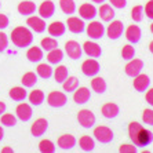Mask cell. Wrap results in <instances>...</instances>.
I'll return each mask as SVG.
<instances>
[{
	"label": "cell",
	"instance_id": "1",
	"mask_svg": "<svg viewBox=\"0 0 153 153\" xmlns=\"http://www.w3.org/2000/svg\"><path fill=\"white\" fill-rule=\"evenodd\" d=\"M11 42L18 48H25L33 43V33L26 26H17L11 32Z\"/></svg>",
	"mask_w": 153,
	"mask_h": 153
},
{
	"label": "cell",
	"instance_id": "2",
	"mask_svg": "<svg viewBox=\"0 0 153 153\" xmlns=\"http://www.w3.org/2000/svg\"><path fill=\"white\" fill-rule=\"evenodd\" d=\"M94 138L101 143H111L114 138V134L106 126H98L94 130Z\"/></svg>",
	"mask_w": 153,
	"mask_h": 153
},
{
	"label": "cell",
	"instance_id": "3",
	"mask_svg": "<svg viewBox=\"0 0 153 153\" xmlns=\"http://www.w3.org/2000/svg\"><path fill=\"white\" fill-rule=\"evenodd\" d=\"M77 121L83 128H91L95 124L97 117L90 109H82L77 113Z\"/></svg>",
	"mask_w": 153,
	"mask_h": 153
},
{
	"label": "cell",
	"instance_id": "4",
	"mask_svg": "<svg viewBox=\"0 0 153 153\" xmlns=\"http://www.w3.org/2000/svg\"><path fill=\"white\" fill-rule=\"evenodd\" d=\"M66 102H68V97L65 93H61V91H51L47 95V103L51 108H62L66 105Z\"/></svg>",
	"mask_w": 153,
	"mask_h": 153
},
{
	"label": "cell",
	"instance_id": "5",
	"mask_svg": "<svg viewBox=\"0 0 153 153\" xmlns=\"http://www.w3.org/2000/svg\"><path fill=\"white\" fill-rule=\"evenodd\" d=\"M145 66L142 59H138V58H132V59L128 61V64L126 65V75L130 76V77H135L139 73H142V69Z\"/></svg>",
	"mask_w": 153,
	"mask_h": 153
},
{
	"label": "cell",
	"instance_id": "6",
	"mask_svg": "<svg viewBox=\"0 0 153 153\" xmlns=\"http://www.w3.org/2000/svg\"><path fill=\"white\" fill-rule=\"evenodd\" d=\"M101 71V65L97 59H85L82 64V72L87 77H94Z\"/></svg>",
	"mask_w": 153,
	"mask_h": 153
},
{
	"label": "cell",
	"instance_id": "7",
	"mask_svg": "<svg viewBox=\"0 0 153 153\" xmlns=\"http://www.w3.org/2000/svg\"><path fill=\"white\" fill-rule=\"evenodd\" d=\"M85 30H87V35L90 36V39H93V40H100L105 35V26L100 21L90 22V25H87Z\"/></svg>",
	"mask_w": 153,
	"mask_h": 153
},
{
	"label": "cell",
	"instance_id": "8",
	"mask_svg": "<svg viewBox=\"0 0 153 153\" xmlns=\"http://www.w3.org/2000/svg\"><path fill=\"white\" fill-rule=\"evenodd\" d=\"M108 37L111 40H117L120 39V36L124 32V25L121 21H111V25L108 26V29H105Z\"/></svg>",
	"mask_w": 153,
	"mask_h": 153
},
{
	"label": "cell",
	"instance_id": "9",
	"mask_svg": "<svg viewBox=\"0 0 153 153\" xmlns=\"http://www.w3.org/2000/svg\"><path fill=\"white\" fill-rule=\"evenodd\" d=\"M65 53L68 54L71 59H79V58H82L83 47L76 40H69L65 43Z\"/></svg>",
	"mask_w": 153,
	"mask_h": 153
},
{
	"label": "cell",
	"instance_id": "10",
	"mask_svg": "<svg viewBox=\"0 0 153 153\" xmlns=\"http://www.w3.org/2000/svg\"><path fill=\"white\" fill-rule=\"evenodd\" d=\"M91 100V93L87 87H77L73 91V101L77 105H84Z\"/></svg>",
	"mask_w": 153,
	"mask_h": 153
},
{
	"label": "cell",
	"instance_id": "11",
	"mask_svg": "<svg viewBox=\"0 0 153 153\" xmlns=\"http://www.w3.org/2000/svg\"><path fill=\"white\" fill-rule=\"evenodd\" d=\"M79 14L82 17V19H87V21H93L94 18L98 15V10L95 8L94 4L84 3L79 8Z\"/></svg>",
	"mask_w": 153,
	"mask_h": 153
},
{
	"label": "cell",
	"instance_id": "12",
	"mask_svg": "<svg viewBox=\"0 0 153 153\" xmlns=\"http://www.w3.org/2000/svg\"><path fill=\"white\" fill-rule=\"evenodd\" d=\"M26 25L35 33H43L46 30V21L42 17H29L26 19Z\"/></svg>",
	"mask_w": 153,
	"mask_h": 153
},
{
	"label": "cell",
	"instance_id": "13",
	"mask_svg": "<svg viewBox=\"0 0 153 153\" xmlns=\"http://www.w3.org/2000/svg\"><path fill=\"white\" fill-rule=\"evenodd\" d=\"M134 88L138 91V93H145L146 90L150 87V79L148 75H143V73H139L138 76L134 77V82H132Z\"/></svg>",
	"mask_w": 153,
	"mask_h": 153
},
{
	"label": "cell",
	"instance_id": "14",
	"mask_svg": "<svg viewBox=\"0 0 153 153\" xmlns=\"http://www.w3.org/2000/svg\"><path fill=\"white\" fill-rule=\"evenodd\" d=\"M47 130H48V121H47L46 119L40 117V119H37V120H35V123L32 124V127H30V134H32L35 138H39Z\"/></svg>",
	"mask_w": 153,
	"mask_h": 153
},
{
	"label": "cell",
	"instance_id": "15",
	"mask_svg": "<svg viewBox=\"0 0 153 153\" xmlns=\"http://www.w3.org/2000/svg\"><path fill=\"white\" fill-rule=\"evenodd\" d=\"M68 29L71 30L72 33L75 35H79V33H83L85 30V24L83 21L82 18H77V17H69L68 18Z\"/></svg>",
	"mask_w": 153,
	"mask_h": 153
},
{
	"label": "cell",
	"instance_id": "16",
	"mask_svg": "<svg viewBox=\"0 0 153 153\" xmlns=\"http://www.w3.org/2000/svg\"><path fill=\"white\" fill-rule=\"evenodd\" d=\"M141 37H142V30L138 25H130L126 29V39L128 40V43L137 44V43H139Z\"/></svg>",
	"mask_w": 153,
	"mask_h": 153
},
{
	"label": "cell",
	"instance_id": "17",
	"mask_svg": "<svg viewBox=\"0 0 153 153\" xmlns=\"http://www.w3.org/2000/svg\"><path fill=\"white\" fill-rule=\"evenodd\" d=\"M101 112H102V116L106 119H116L120 113V108L119 105L113 102H108V103H103L102 108H101Z\"/></svg>",
	"mask_w": 153,
	"mask_h": 153
},
{
	"label": "cell",
	"instance_id": "18",
	"mask_svg": "<svg viewBox=\"0 0 153 153\" xmlns=\"http://www.w3.org/2000/svg\"><path fill=\"white\" fill-rule=\"evenodd\" d=\"M15 113H17V117L22 121H29L32 119V114H33V111H32V106L29 103H19L15 109Z\"/></svg>",
	"mask_w": 153,
	"mask_h": 153
},
{
	"label": "cell",
	"instance_id": "19",
	"mask_svg": "<svg viewBox=\"0 0 153 153\" xmlns=\"http://www.w3.org/2000/svg\"><path fill=\"white\" fill-rule=\"evenodd\" d=\"M83 53H85L91 58H98L102 55V48L95 42H85L83 44Z\"/></svg>",
	"mask_w": 153,
	"mask_h": 153
},
{
	"label": "cell",
	"instance_id": "20",
	"mask_svg": "<svg viewBox=\"0 0 153 153\" xmlns=\"http://www.w3.org/2000/svg\"><path fill=\"white\" fill-rule=\"evenodd\" d=\"M57 143L62 150H72L76 146V138L71 134H64L58 138Z\"/></svg>",
	"mask_w": 153,
	"mask_h": 153
},
{
	"label": "cell",
	"instance_id": "21",
	"mask_svg": "<svg viewBox=\"0 0 153 153\" xmlns=\"http://www.w3.org/2000/svg\"><path fill=\"white\" fill-rule=\"evenodd\" d=\"M54 13H55V4H54L51 0H46V1H43V3L40 4L39 14L42 18L48 19V18H51L54 15Z\"/></svg>",
	"mask_w": 153,
	"mask_h": 153
},
{
	"label": "cell",
	"instance_id": "22",
	"mask_svg": "<svg viewBox=\"0 0 153 153\" xmlns=\"http://www.w3.org/2000/svg\"><path fill=\"white\" fill-rule=\"evenodd\" d=\"M36 10H37V7H36V4L32 0H25V1L18 4V13L24 15V17H30L32 14L36 13Z\"/></svg>",
	"mask_w": 153,
	"mask_h": 153
},
{
	"label": "cell",
	"instance_id": "23",
	"mask_svg": "<svg viewBox=\"0 0 153 153\" xmlns=\"http://www.w3.org/2000/svg\"><path fill=\"white\" fill-rule=\"evenodd\" d=\"M47 30H48L50 36H53V37H61V36H64L65 32H66V25L61 21H55L48 25Z\"/></svg>",
	"mask_w": 153,
	"mask_h": 153
},
{
	"label": "cell",
	"instance_id": "24",
	"mask_svg": "<svg viewBox=\"0 0 153 153\" xmlns=\"http://www.w3.org/2000/svg\"><path fill=\"white\" fill-rule=\"evenodd\" d=\"M98 15H100V18L103 22H111L114 18L116 13H114L113 7L111 4H102L100 7V10H98Z\"/></svg>",
	"mask_w": 153,
	"mask_h": 153
},
{
	"label": "cell",
	"instance_id": "25",
	"mask_svg": "<svg viewBox=\"0 0 153 153\" xmlns=\"http://www.w3.org/2000/svg\"><path fill=\"white\" fill-rule=\"evenodd\" d=\"M10 98L13 101H17V102H22L28 98V93H26L25 87H13L8 93Z\"/></svg>",
	"mask_w": 153,
	"mask_h": 153
},
{
	"label": "cell",
	"instance_id": "26",
	"mask_svg": "<svg viewBox=\"0 0 153 153\" xmlns=\"http://www.w3.org/2000/svg\"><path fill=\"white\" fill-rule=\"evenodd\" d=\"M43 48L37 46L30 47L28 51H26V58H28L30 62H40L43 59Z\"/></svg>",
	"mask_w": 153,
	"mask_h": 153
},
{
	"label": "cell",
	"instance_id": "27",
	"mask_svg": "<svg viewBox=\"0 0 153 153\" xmlns=\"http://www.w3.org/2000/svg\"><path fill=\"white\" fill-rule=\"evenodd\" d=\"M91 88H93V91H95L97 94H103L108 88V84L103 77L94 76V79L91 80Z\"/></svg>",
	"mask_w": 153,
	"mask_h": 153
},
{
	"label": "cell",
	"instance_id": "28",
	"mask_svg": "<svg viewBox=\"0 0 153 153\" xmlns=\"http://www.w3.org/2000/svg\"><path fill=\"white\" fill-rule=\"evenodd\" d=\"M28 100H29V102H30V105H33V106H40V105L44 102V100H46V95H44V93H43L42 90H33L32 93L28 95Z\"/></svg>",
	"mask_w": 153,
	"mask_h": 153
},
{
	"label": "cell",
	"instance_id": "29",
	"mask_svg": "<svg viewBox=\"0 0 153 153\" xmlns=\"http://www.w3.org/2000/svg\"><path fill=\"white\" fill-rule=\"evenodd\" d=\"M79 146L83 152H93L95 149V141L88 135H83L79 139Z\"/></svg>",
	"mask_w": 153,
	"mask_h": 153
},
{
	"label": "cell",
	"instance_id": "30",
	"mask_svg": "<svg viewBox=\"0 0 153 153\" xmlns=\"http://www.w3.org/2000/svg\"><path fill=\"white\" fill-rule=\"evenodd\" d=\"M62 59H64V51L59 50L58 47L48 51V54H47V61H48L50 65H57L59 62H62Z\"/></svg>",
	"mask_w": 153,
	"mask_h": 153
},
{
	"label": "cell",
	"instance_id": "31",
	"mask_svg": "<svg viewBox=\"0 0 153 153\" xmlns=\"http://www.w3.org/2000/svg\"><path fill=\"white\" fill-rule=\"evenodd\" d=\"M142 128H143L142 126L139 124V123H137V121H132V123H130V126H128V137H130L131 142L135 146H137V139H138V135Z\"/></svg>",
	"mask_w": 153,
	"mask_h": 153
},
{
	"label": "cell",
	"instance_id": "32",
	"mask_svg": "<svg viewBox=\"0 0 153 153\" xmlns=\"http://www.w3.org/2000/svg\"><path fill=\"white\" fill-rule=\"evenodd\" d=\"M36 75L39 76V77L44 79V80H48V79L53 76L54 73V69L51 68L50 64H39V66H37V69H36Z\"/></svg>",
	"mask_w": 153,
	"mask_h": 153
},
{
	"label": "cell",
	"instance_id": "33",
	"mask_svg": "<svg viewBox=\"0 0 153 153\" xmlns=\"http://www.w3.org/2000/svg\"><path fill=\"white\" fill-rule=\"evenodd\" d=\"M152 139H153L152 132L145 130V128H142L138 135V139H137V146H148L152 142Z\"/></svg>",
	"mask_w": 153,
	"mask_h": 153
},
{
	"label": "cell",
	"instance_id": "34",
	"mask_svg": "<svg viewBox=\"0 0 153 153\" xmlns=\"http://www.w3.org/2000/svg\"><path fill=\"white\" fill-rule=\"evenodd\" d=\"M68 76H69L68 68H66V66H64V65L57 66V69L54 71V79H55V82L59 83V84H62V83L68 79Z\"/></svg>",
	"mask_w": 153,
	"mask_h": 153
},
{
	"label": "cell",
	"instance_id": "35",
	"mask_svg": "<svg viewBox=\"0 0 153 153\" xmlns=\"http://www.w3.org/2000/svg\"><path fill=\"white\" fill-rule=\"evenodd\" d=\"M59 7L62 10V13L66 15L75 14L76 11V4L73 0H59Z\"/></svg>",
	"mask_w": 153,
	"mask_h": 153
},
{
	"label": "cell",
	"instance_id": "36",
	"mask_svg": "<svg viewBox=\"0 0 153 153\" xmlns=\"http://www.w3.org/2000/svg\"><path fill=\"white\" fill-rule=\"evenodd\" d=\"M62 87H64V91H66V93H73L79 87V79L75 76H71V77L68 76V79L62 83Z\"/></svg>",
	"mask_w": 153,
	"mask_h": 153
},
{
	"label": "cell",
	"instance_id": "37",
	"mask_svg": "<svg viewBox=\"0 0 153 153\" xmlns=\"http://www.w3.org/2000/svg\"><path fill=\"white\" fill-rule=\"evenodd\" d=\"M21 82H22V85H24V87L30 88V87H33V85L37 83V75L33 73V72H28V73H25V75L22 76Z\"/></svg>",
	"mask_w": 153,
	"mask_h": 153
},
{
	"label": "cell",
	"instance_id": "38",
	"mask_svg": "<svg viewBox=\"0 0 153 153\" xmlns=\"http://www.w3.org/2000/svg\"><path fill=\"white\" fill-rule=\"evenodd\" d=\"M40 47L46 51H51L58 47V42L55 40V37H44V39H42Z\"/></svg>",
	"mask_w": 153,
	"mask_h": 153
},
{
	"label": "cell",
	"instance_id": "39",
	"mask_svg": "<svg viewBox=\"0 0 153 153\" xmlns=\"http://www.w3.org/2000/svg\"><path fill=\"white\" fill-rule=\"evenodd\" d=\"M39 150L42 153H54L55 152V145L50 139H43L39 143Z\"/></svg>",
	"mask_w": 153,
	"mask_h": 153
},
{
	"label": "cell",
	"instance_id": "40",
	"mask_svg": "<svg viewBox=\"0 0 153 153\" xmlns=\"http://www.w3.org/2000/svg\"><path fill=\"white\" fill-rule=\"evenodd\" d=\"M134 57H135V48H134V46H132L131 43L123 46V50H121V58H123L124 61H130Z\"/></svg>",
	"mask_w": 153,
	"mask_h": 153
},
{
	"label": "cell",
	"instance_id": "41",
	"mask_svg": "<svg viewBox=\"0 0 153 153\" xmlns=\"http://www.w3.org/2000/svg\"><path fill=\"white\" fill-rule=\"evenodd\" d=\"M131 18L134 22H141L143 19V6L138 4L131 10Z\"/></svg>",
	"mask_w": 153,
	"mask_h": 153
},
{
	"label": "cell",
	"instance_id": "42",
	"mask_svg": "<svg viewBox=\"0 0 153 153\" xmlns=\"http://www.w3.org/2000/svg\"><path fill=\"white\" fill-rule=\"evenodd\" d=\"M1 124L6 126V127H14V126L17 124V117H15L14 114L6 113V112H4V113L1 114Z\"/></svg>",
	"mask_w": 153,
	"mask_h": 153
},
{
	"label": "cell",
	"instance_id": "43",
	"mask_svg": "<svg viewBox=\"0 0 153 153\" xmlns=\"http://www.w3.org/2000/svg\"><path fill=\"white\" fill-rule=\"evenodd\" d=\"M142 120L145 124L153 127V109H145L142 112Z\"/></svg>",
	"mask_w": 153,
	"mask_h": 153
},
{
	"label": "cell",
	"instance_id": "44",
	"mask_svg": "<svg viewBox=\"0 0 153 153\" xmlns=\"http://www.w3.org/2000/svg\"><path fill=\"white\" fill-rule=\"evenodd\" d=\"M119 150L121 153H135L138 149H137V146L134 143H123V145H120Z\"/></svg>",
	"mask_w": 153,
	"mask_h": 153
},
{
	"label": "cell",
	"instance_id": "45",
	"mask_svg": "<svg viewBox=\"0 0 153 153\" xmlns=\"http://www.w3.org/2000/svg\"><path fill=\"white\" fill-rule=\"evenodd\" d=\"M143 13L146 14V17L153 21V0H149L148 3L145 4V8H143Z\"/></svg>",
	"mask_w": 153,
	"mask_h": 153
},
{
	"label": "cell",
	"instance_id": "46",
	"mask_svg": "<svg viewBox=\"0 0 153 153\" xmlns=\"http://www.w3.org/2000/svg\"><path fill=\"white\" fill-rule=\"evenodd\" d=\"M7 46H8V37H7V35H6V33H3V32H0V53L6 50V48H7Z\"/></svg>",
	"mask_w": 153,
	"mask_h": 153
},
{
	"label": "cell",
	"instance_id": "47",
	"mask_svg": "<svg viewBox=\"0 0 153 153\" xmlns=\"http://www.w3.org/2000/svg\"><path fill=\"white\" fill-rule=\"evenodd\" d=\"M109 3H112V7L114 8H124L127 6V0H109Z\"/></svg>",
	"mask_w": 153,
	"mask_h": 153
},
{
	"label": "cell",
	"instance_id": "48",
	"mask_svg": "<svg viewBox=\"0 0 153 153\" xmlns=\"http://www.w3.org/2000/svg\"><path fill=\"white\" fill-rule=\"evenodd\" d=\"M8 24H10V21H8V17L4 14H0V30L1 29H6L8 26Z\"/></svg>",
	"mask_w": 153,
	"mask_h": 153
},
{
	"label": "cell",
	"instance_id": "49",
	"mask_svg": "<svg viewBox=\"0 0 153 153\" xmlns=\"http://www.w3.org/2000/svg\"><path fill=\"white\" fill-rule=\"evenodd\" d=\"M145 98H146V102L149 103L150 106H153V88H148V90H146Z\"/></svg>",
	"mask_w": 153,
	"mask_h": 153
},
{
	"label": "cell",
	"instance_id": "50",
	"mask_svg": "<svg viewBox=\"0 0 153 153\" xmlns=\"http://www.w3.org/2000/svg\"><path fill=\"white\" fill-rule=\"evenodd\" d=\"M6 108H7V106H6V103L0 101V116H1V114L6 112Z\"/></svg>",
	"mask_w": 153,
	"mask_h": 153
},
{
	"label": "cell",
	"instance_id": "51",
	"mask_svg": "<svg viewBox=\"0 0 153 153\" xmlns=\"http://www.w3.org/2000/svg\"><path fill=\"white\" fill-rule=\"evenodd\" d=\"M1 152L3 153H13V149H11V148H4V149H1Z\"/></svg>",
	"mask_w": 153,
	"mask_h": 153
},
{
	"label": "cell",
	"instance_id": "52",
	"mask_svg": "<svg viewBox=\"0 0 153 153\" xmlns=\"http://www.w3.org/2000/svg\"><path fill=\"white\" fill-rule=\"evenodd\" d=\"M3 138H4V131H3V128L0 127V141H1Z\"/></svg>",
	"mask_w": 153,
	"mask_h": 153
},
{
	"label": "cell",
	"instance_id": "53",
	"mask_svg": "<svg viewBox=\"0 0 153 153\" xmlns=\"http://www.w3.org/2000/svg\"><path fill=\"white\" fill-rule=\"evenodd\" d=\"M149 51L153 54V40H152V42H150V44H149Z\"/></svg>",
	"mask_w": 153,
	"mask_h": 153
},
{
	"label": "cell",
	"instance_id": "54",
	"mask_svg": "<svg viewBox=\"0 0 153 153\" xmlns=\"http://www.w3.org/2000/svg\"><path fill=\"white\" fill-rule=\"evenodd\" d=\"M91 1H93V3H98V4H101V3H103L105 0H91Z\"/></svg>",
	"mask_w": 153,
	"mask_h": 153
},
{
	"label": "cell",
	"instance_id": "55",
	"mask_svg": "<svg viewBox=\"0 0 153 153\" xmlns=\"http://www.w3.org/2000/svg\"><path fill=\"white\" fill-rule=\"evenodd\" d=\"M150 32L153 33V22H152V25H150Z\"/></svg>",
	"mask_w": 153,
	"mask_h": 153
},
{
	"label": "cell",
	"instance_id": "56",
	"mask_svg": "<svg viewBox=\"0 0 153 153\" xmlns=\"http://www.w3.org/2000/svg\"><path fill=\"white\" fill-rule=\"evenodd\" d=\"M0 7H1V1H0Z\"/></svg>",
	"mask_w": 153,
	"mask_h": 153
}]
</instances>
